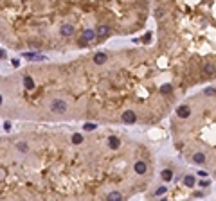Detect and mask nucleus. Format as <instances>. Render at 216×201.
I'll use <instances>...</instances> for the list:
<instances>
[{"mask_svg":"<svg viewBox=\"0 0 216 201\" xmlns=\"http://www.w3.org/2000/svg\"><path fill=\"white\" fill-rule=\"evenodd\" d=\"M50 111L52 113H65L67 111V102L63 99H56L50 102Z\"/></svg>","mask_w":216,"mask_h":201,"instance_id":"nucleus-1","label":"nucleus"},{"mask_svg":"<svg viewBox=\"0 0 216 201\" xmlns=\"http://www.w3.org/2000/svg\"><path fill=\"white\" fill-rule=\"evenodd\" d=\"M94 38H96V31H94V29H85V31H83V34H81V38H79V45H81V47H85L87 41L94 40Z\"/></svg>","mask_w":216,"mask_h":201,"instance_id":"nucleus-2","label":"nucleus"},{"mask_svg":"<svg viewBox=\"0 0 216 201\" xmlns=\"http://www.w3.org/2000/svg\"><path fill=\"white\" fill-rule=\"evenodd\" d=\"M135 120H137V115H135V111L126 110L124 113H122V122H126V124H133Z\"/></svg>","mask_w":216,"mask_h":201,"instance_id":"nucleus-3","label":"nucleus"},{"mask_svg":"<svg viewBox=\"0 0 216 201\" xmlns=\"http://www.w3.org/2000/svg\"><path fill=\"white\" fill-rule=\"evenodd\" d=\"M177 115L180 119H187V117H191V108L186 106V104H184V106H178L177 108Z\"/></svg>","mask_w":216,"mask_h":201,"instance_id":"nucleus-4","label":"nucleus"},{"mask_svg":"<svg viewBox=\"0 0 216 201\" xmlns=\"http://www.w3.org/2000/svg\"><path fill=\"white\" fill-rule=\"evenodd\" d=\"M108 33H110V27H108V25H99L97 31H96V36H99V38L103 40V38L108 36Z\"/></svg>","mask_w":216,"mask_h":201,"instance_id":"nucleus-5","label":"nucleus"},{"mask_svg":"<svg viewBox=\"0 0 216 201\" xmlns=\"http://www.w3.org/2000/svg\"><path fill=\"white\" fill-rule=\"evenodd\" d=\"M133 169H135V172H137V174H144V172H146V169H148V165H146V162L139 160V162H135Z\"/></svg>","mask_w":216,"mask_h":201,"instance_id":"nucleus-6","label":"nucleus"},{"mask_svg":"<svg viewBox=\"0 0 216 201\" xmlns=\"http://www.w3.org/2000/svg\"><path fill=\"white\" fill-rule=\"evenodd\" d=\"M106 59H108V56L105 54V52H97V54L94 56V63H96V65H103V63H106Z\"/></svg>","mask_w":216,"mask_h":201,"instance_id":"nucleus-7","label":"nucleus"},{"mask_svg":"<svg viewBox=\"0 0 216 201\" xmlns=\"http://www.w3.org/2000/svg\"><path fill=\"white\" fill-rule=\"evenodd\" d=\"M119 145H121V140L117 136H108V147L110 149H119Z\"/></svg>","mask_w":216,"mask_h":201,"instance_id":"nucleus-8","label":"nucleus"},{"mask_svg":"<svg viewBox=\"0 0 216 201\" xmlns=\"http://www.w3.org/2000/svg\"><path fill=\"white\" fill-rule=\"evenodd\" d=\"M61 34H63V36H72V34H74V27H72L70 24H65V25H61Z\"/></svg>","mask_w":216,"mask_h":201,"instance_id":"nucleus-9","label":"nucleus"},{"mask_svg":"<svg viewBox=\"0 0 216 201\" xmlns=\"http://www.w3.org/2000/svg\"><path fill=\"white\" fill-rule=\"evenodd\" d=\"M193 162L202 165V163L207 162V158H205V154H203V153H194V154H193Z\"/></svg>","mask_w":216,"mask_h":201,"instance_id":"nucleus-10","label":"nucleus"},{"mask_svg":"<svg viewBox=\"0 0 216 201\" xmlns=\"http://www.w3.org/2000/svg\"><path fill=\"white\" fill-rule=\"evenodd\" d=\"M106 201H122V194L121 192H110L108 196H106Z\"/></svg>","mask_w":216,"mask_h":201,"instance_id":"nucleus-11","label":"nucleus"},{"mask_svg":"<svg viewBox=\"0 0 216 201\" xmlns=\"http://www.w3.org/2000/svg\"><path fill=\"white\" fill-rule=\"evenodd\" d=\"M24 86H25L27 90H33V88H34V79L31 77V76H25V77H24Z\"/></svg>","mask_w":216,"mask_h":201,"instance_id":"nucleus-12","label":"nucleus"},{"mask_svg":"<svg viewBox=\"0 0 216 201\" xmlns=\"http://www.w3.org/2000/svg\"><path fill=\"white\" fill-rule=\"evenodd\" d=\"M160 176H162L164 182H171V179H173V171H171V169H164Z\"/></svg>","mask_w":216,"mask_h":201,"instance_id":"nucleus-13","label":"nucleus"},{"mask_svg":"<svg viewBox=\"0 0 216 201\" xmlns=\"http://www.w3.org/2000/svg\"><path fill=\"white\" fill-rule=\"evenodd\" d=\"M194 183H196V182H194L193 174H187L186 178H184V185H186V187H194Z\"/></svg>","mask_w":216,"mask_h":201,"instance_id":"nucleus-14","label":"nucleus"},{"mask_svg":"<svg viewBox=\"0 0 216 201\" xmlns=\"http://www.w3.org/2000/svg\"><path fill=\"white\" fill-rule=\"evenodd\" d=\"M203 72L207 74V76H213V74H214V63H205V65H203Z\"/></svg>","mask_w":216,"mask_h":201,"instance_id":"nucleus-15","label":"nucleus"},{"mask_svg":"<svg viewBox=\"0 0 216 201\" xmlns=\"http://www.w3.org/2000/svg\"><path fill=\"white\" fill-rule=\"evenodd\" d=\"M81 142H83V135H81V133H74V135H72V144H81Z\"/></svg>","mask_w":216,"mask_h":201,"instance_id":"nucleus-16","label":"nucleus"},{"mask_svg":"<svg viewBox=\"0 0 216 201\" xmlns=\"http://www.w3.org/2000/svg\"><path fill=\"white\" fill-rule=\"evenodd\" d=\"M16 149H18L20 153H27V151H29V145H27L25 142H18V144H16Z\"/></svg>","mask_w":216,"mask_h":201,"instance_id":"nucleus-17","label":"nucleus"},{"mask_svg":"<svg viewBox=\"0 0 216 201\" xmlns=\"http://www.w3.org/2000/svg\"><path fill=\"white\" fill-rule=\"evenodd\" d=\"M171 90H173L171 84H162V86H160V92L162 93H171Z\"/></svg>","mask_w":216,"mask_h":201,"instance_id":"nucleus-18","label":"nucleus"},{"mask_svg":"<svg viewBox=\"0 0 216 201\" xmlns=\"http://www.w3.org/2000/svg\"><path fill=\"white\" fill-rule=\"evenodd\" d=\"M96 128H97V126H96L94 122H87V124L83 126V129H85V131H92V129H96Z\"/></svg>","mask_w":216,"mask_h":201,"instance_id":"nucleus-19","label":"nucleus"},{"mask_svg":"<svg viewBox=\"0 0 216 201\" xmlns=\"http://www.w3.org/2000/svg\"><path fill=\"white\" fill-rule=\"evenodd\" d=\"M155 194H157V196H162V194H166V187H164V185H162V187H159V188L155 190Z\"/></svg>","mask_w":216,"mask_h":201,"instance_id":"nucleus-20","label":"nucleus"},{"mask_svg":"<svg viewBox=\"0 0 216 201\" xmlns=\"http://www.w3.org/2000/svg\"><path fill=\"white\" fill-rule=\"evenodd\" d=\"M205 95H214V86H209V88H205Z\"/></svg>","mask_w":216,"mask_h":201,"instance_id":"nucleus-21","label":"nucleus"},{"mask_svg":"<svg viewBox=\"0 0 216 201\" xmlns=\"http://www.w3.org/2000/svg\"><path fill=\"white\" fill-rule=\"evenodd\" d=\"M4 129H6V131L11 129V122H9V120H6V122H4Z\"/></svg>","mask_w":216,"mask_h":201,"instance_id":"nucleus-22","label":"nucleus"},{"mask_svg":"<svg viewBox=\"0 0 216 201\" xmlns=\"http://www.w3.org/2000/svg\"><path fill=\"white\" fill-rule=\"evenodd\" d=\"M196 174H198V176H202V178H205V176H207L209 172H205V171H200V172H196Z\"/></svg>","mask_w":216,"mask_h":201,"instance_id":"nucleus-23","label":"nucleus"},{"mask_svg":"<svg viewBox=\"0 0 216 201\" xmlns=\"http://www.w3.org/2000/svg\"><path fill=\"white\" fill-rule=\"evenodd\" d=\"M150 38H151V34L148 33V34H144V38H142V40H144V41H150Z\"/></svg>","mask_w":216,"mask_h":201,"instance_id":"nucleus-24","label":"nucleus"},{"mask_svg":"<svg viewBox=\"0 0 216 201\" xmlns=\"http://www.w3.org/2000/svg\"><path fill=\"white\" fill-rule=\"evenodd\" d=\"M11 63H13V67H18V65H20V61H18V59H13Z\"/></svg>","mask_w":216,"mask_h":201,"instance_id":"nucleus-25","label":"nucleus"},{"mask_svg":"<svg viewBox=\"0 0 216 201\" xmlns=\"http://www.w3.org/2000/svg\"><path fill=\"white\" fill-rule=\"evenodd\" d=\"M4 56H6V52H4L2 49H0V58H4Z\"/></svg>","mask_w":216,"mask_h":201,"instance_id":"nucleus-26","label":"nucleus"},{"mask_svg":"<svg viewBox=\"0 0 216 201\" xmlns=\"http://www.w3.org/2000/svg\"><path fill=\"white\" fill-rule=\"evenodd\" d=\"M2 101H4V99H2V95H0V106H2Z\"/></svg>","mask_w":216,"mask_h":201,"instance_id":"nucleus-27","label":"nucleus"},{"mask_svg":"<svg viewBox=\"0 0 216 201\" xmlns=\"http://www.w3.org/2000/svg\"><path fill=\"white\" fill-rule=\"evenodd\" d=\"M160 201H166V199H160Z\"/></svg>","mask_w":216,"mask_h":201,"instance_id":"nucleus-28","label":"nucleus"}]
</instances>
